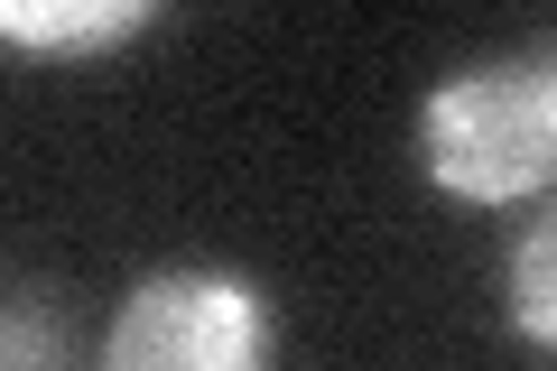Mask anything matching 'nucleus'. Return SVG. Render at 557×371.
Listing matches in <instances>:
<instances>
[{"instance_id":"nucleus-1","label":"nucleus","mask_w":557,"mask_h":371,"mask_svg":"<svg viewBox=\"0 0 557 371\" xmlns=\"http://www.w3.org/2000/svg\"><path fill=\"white\" fill-rule=\"evenodd\" d=\"M418 168L465 205H520L557 168V75L548 57H493L418 102Z\"/></svg>"},{"instance_id":"nucleus-3","label":"nucleus","mask_w":557,"mask_h":371,"mask_svg":"<svg viewBox=\"0 0 557 371\" xmlns=\"http://www.w3.org/2000/svg\"><path fill=\"white\" fill-rule=\"evenodd\" d=\"M139 28H159L149 0H0V47L20 57H102Z\"/></svg>"},{"instance_id":"nucleus-2","label":"nucleus","mask_w":557,"mask_h":371,"mask_svg":"<svg viewBox=\"0 0 557 371\" xmlns=\"http://www.w3.org/2000/svg\"><path fill=\"white\" fill-rule=\"evenodd\" d=\"M278 362V316L251 270H149L112 307L94 344V371H270Z\"/></svg>"},{"instance_id":"nucleus-4","label":"nucleus","mask_w":557,"mask_h":371,"mask_svg":"<svg viewBox=\"0 0 557 371\" xmlns=\"http://www.w3.org/2000/svg\"><path fill=\"white\" fill-rule=\"evenodd\" d=\"M557 242L548 233H530V242H520V251H511V325L520 334H530V344H548V334H557Z\"/></svg>"},{"instance_id":"nucleus-5","label":"nucleus","mask_w":557,"mask_h":371,"mask_svg":"<svg viewBox=\"0 0 557 371\" xmlns=\"http://www.w3.org/2000/svg\"><path fill=\"white\" fill-rule=\"evenodd\" d=\"M0 371H65V334L47 307H0Z\"/></svg>"}]
</instances>
